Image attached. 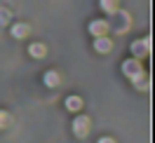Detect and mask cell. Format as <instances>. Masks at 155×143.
Returning a JSON list of instances; mask_svg holds the SVG:
<instances>
[{"label": "cell", "instance_id": "cell-12", "mask_svg": "<svg viewBox=\"0 0 155 143\" xmlns=\"http://www.w3.org/2000/svg\"><path fill=\"white\" fill-rule=\"evenodd\" d=\"M5 24H10V10L0 7V26H5Z\"/></svg>", "mask_w": 155, "mask_h": 143}, {"label": "cell", "instance_id": "cell-8", "mask_svg": "<svg viewBox=\"0 0 155 143\" xmlns=\"http://www.w3.org/2000/svg\"><path fill=\"white\" fill-rule=\"evenodd\" d=\"M99 5H101V10L108 12V14H115L120 10V0H99Z\"/></svg>", "mask_w": 155, "mask_h": 143}, {"label": "cell", "instance_id": "cell-6", "mask_svg": "<svg viewBox=\"0 0 155 143\" xmlns=\"http://www.w3.org/2000/svg\"><path fill=\"white\" fill-rule=\"evenodd\" d=\"M28 33H31L28 24H14V26H12V38H17V40H24Z\"/></svg>", "mask_w": 155, "mask_h": 143}, {"label": "cell", "instance_id": "cell-1", "mask_svg": "<svg viewBox=\"0 0 155 143\" xmlns=\"http://www.w3.org/2000/svg\"><path fill=\"white\" fill-rule=\"evenodd\" d=\"M122 73H125L132 82H141V80H146V73H143V68H141V61H136V59H129V61L122 63Z\"/></svg>", "mask_w": 155, "mask_h": 143}, {"label": "cell", "instance_id": "cell-11", "mask_svg": "<svg viewBox=\"0 0 155 143\" xmlns=\"http://www.w3.org/2000/svg\"><path fill=\"white\" fill-rule=\"evenodd\" d=\"M10 122H12L10 113H7V110H0V129H5V127H7Z\"/></svg>", "mask_w": 155, "mask_h": 143}, {"label": "cell", "instance_id": "cell-7", "mask_svg": "<svg viewBox=\"0 0 155 143\" xmlns=\"http://www.w3.org/2000/svg\"><path fill=\"white\" fill-rule=\"evenodd\" d=\"M28 54H31L33 59H42L45 54H47V47H45L42 42H33V45L28 47Z\"/></svg>", "mask_w": 155, "mask_h": 143}, {"label": "cell", "instance_id": "cell-4", "mask_svg": "<svg viewBox=\"0 0 155 143\" xmlns=\"http://www.w3.org/2000/svg\"><path fill=\"white\" fill-rule=\"evenodd\" d=\"M89 33L97 38V35H106L108 33V21H104V19H94L92 24H89Z\"/></svg>", "mask_w": 155, "mask_h": 143}, {"label": "cell", "instance_id": "cell-13", "mask_svg": "<svg viewBox=\"0 0 155 143\" xmlns=\"http://www.w3.org/2000/svg\"><path fill=\"white\" fill-rule=\"evenodd\" d=\"M99 143H115V138H110V136H104V138H99Z\"/></svg>", "mask_w": 155, "mask_h": 143}, {"label": "cell", "instance_id": "cell-9", "mask_svg": "<svg viewBox=\"0 0 155 143\" xmlns=\"http://www.w3.org/2000/svg\"><path fill=\"white\" fill-rule=\"evenodd\" d=\"M42 80H45V85H47V87H59V85H61V75H59L57 70H47Z\"/></svg>", "mask_w": 155, "mask_h": 143}, {"label": "cell", "instance_id": "cell-3", "mask_svg": "<svg viewBox=\"0 0 155 143\" xmlns=\"http://www.w3.org/2000/svg\"><path fill=\"white\" fill-rule=\"evenodd\" d=\"M148 52H150V40H148V38H141V40H136L134 45H132V54H134V59L148 57Z\"/></svg>", "mask_w": 155, "mask_h": 143}, {"label": "cell", "instance_id": "cell-2", "mask_svg": "<svg viewBox=\"0 0 155 143\" xmlns=\"http://www.w3.org/2000/svg\"><path fill=\"white\" fill-rule=\"evenodd\" d=\"M73 134H75L78 138H85L89 134V117L87 115H78L75 120H73Z\"/></svg>", "mask_w": 155, "mask_h": 143}, {"label": "cell", "instance_id": "cell-10", "mask_svg": "<svg viewBox=\"0 0 155 143\" xmlns=\"http://www.w3.org/2000/svg\"><path fill=\"white\" fill-rule=\"evenodd\" d=\"M66 108L68 110H71V113H78V110H80V108H82V99H80V96H68L66 99Z\"/></svg>", "mask_w": 155, "mask_h": 143}, {"label": "cell", "instance_id": "cell-5", "mask_svg": "<svg viewBox=\"0 0 155 143\" xmlns=\"http://www.w3.org/2000/svg\"><path fill=\"white\" fill-rule=\"evenodd\" d=\"M110 47H113V42H110L108 35H97V38H94V49H97V52H104V54H106V52H110Z\"/></svg>", "mask_w": 155, "mask_h": 143}]
</instances>
